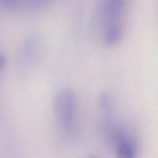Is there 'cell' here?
Masks as SVG:
<instances>
[{
    "mask_svg": "<svg viewBox=\"0 0 158 158\" xmlns=\"http://www.w3.org/2000/svg\"><path fill=\"white\" fill-rule=\"evenodd\" d=\"M7 59L6 56L2 54H0V72L5 67Z\"/></svg>",
    "mask_w": 158,
    "mask_h": 158,
    "instance_id": "obj_9",
    "label": "cell"
},
{
    "mask_svg": "<svg viewBox=\"0 0 158 158\" xmlns=\"http://www.w3.org/2000/svg\"><path fill=\"white\" fill-rule=\"evenodd\" d=\"M122 31L123 25L122 21L114 22L108 23L104 35L106 43L109 45L116 44L121 38Z\"/></svg>",
    "mask_w": 158,
    "mask_h": 158,
    "instance_id": "obj_5",
    "label": "cell"
},
{
    "mask_svg": "<svg viewBox=\"0 0 158 158\" xmlns=\"http://www.w3.org/2000/svg\"><path fill=\"white\" fill-rule=\"evenodd\" d=\"M44 41L40 36H34L27 40L23 46L24 57L30 62L36 61L43 52Z\"/></svg>",
    "mask_w": 158,
    "mask_h": 158,
    "instance_id": "obj_3",
    "label": "cell"
},
{
    "mask_svg": "<svg viewBox=\"0 0 158 158\" xmlns=\"http://www.w3.org/2000/svg\"><path fill=\"white\" fill-rule=\"evenodd\" d=\"M114 142L118 158H135V144L131 137L122 131Z\"/></svg>",
    "mask_w": 158,
    "mask_h": 158,
    "instance_id": "obj_4",
    "label": "cell"
},
{
    "mask_svg": "<svg viewBox=\"0 0 158 158\" xmlns=\"http://www.w3.org/2000/svg\"><path fill=\"white\" fill-rule=\"evenodd\" d=\"M126 0H104L102 7L104 17L109 23L122 21Z\"/></svg>",
    "mask_w": 158,
    "mask_h": 158,
    "instance_id": "obj_2",
    "label": "cell"
},
{
    "mask_svg": "<svg viewBox=\"0 0 158 158\" xmlns=\"http://www.w3.org/2000/svg\"><path fill=\"white\" fill-rule=\"evenodd\" d=\"M23 0H0V6L6 9H13L19 5Z\"/></svg>",
    "mask_w": 158,
    "mask_h": 158,
    "instance_id": "obj_6",
    "label": "cell"
},
{
    "mask_svg": "<svg viewBox=\"0 0 158 158\" xmlns=\"http://www.w3.org/2000/svg\"><path fill=\"white\" fill-rule=\"evenodd\" d=\"M54 115L63 132L68 136L74 135L77 130V99L70 88L61 89L54 101Z\"/></svg>",
    "mask_w": 158,
    "mask_h": 158,
    "instance_id": "obj_1",
    "label": "cell"
},
{
    "mask_svg": "<svg viewBox=\"0 0 158 158\" xmlns=\"http://www.w3.org/2000/svg\"><path fill=\"white\" fill-rule=\"evenodd\" d=\"M109 98L106 93H102L101 94L99 98V106L102 109H106L108 107Z\"/></svg>",
    "mask_w": 158,
    "mask_h": 158,
    "instance_id": "obj_7",
    "label": "cell"
},
{
    "mask_svg": "<svg viewBox=\"0 0 158 158\" xmlns=\"http://www.w3.org/2000/svg\"><path fill=\"white\" fill-rule=\"evenodd\" d=\"M49 0H28L29 5L33 8L39 7L45 4Z\"/></svg>",
    "mask_w": 158,
    "mask_h": 158,
    "instance_id": "obj_8",
    "label": "cell"
},
{
    "mask_svg": "<svg viewBox=\"0 0 158 158\" xmlns=\"http://www.w3.org/2000/svg\"><path fill=\"white\" fill-rule=\"evenodd\" d=\"M91 158H96V157H91Z\"/></svg>",
    "mask_w": 158,
    "mask_h": 158,
    "instance_id": "obj_10",
    "label": "cell"
}]
</instances>
